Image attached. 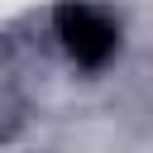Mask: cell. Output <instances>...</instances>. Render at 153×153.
Returning a JSON list of instances; mask_svg holds the SVG:
<instances>
[{
	"label": "cell",
	"instance_id": "1",
	"mask_svg": "<svg viewBox=\"0 0 153 153\" xmlns=\"http://www.w3.org/2000/svg\"><path fill=\"white\" fill-rule=\"evenodd\" d=\"M53 29H57V43L67 48V57L81 67H105L120 48V24L86 0H62L53 14Z\"/></svg>",
	"mask_w": 153,
	"mask_h": 153
}]
</instances>
